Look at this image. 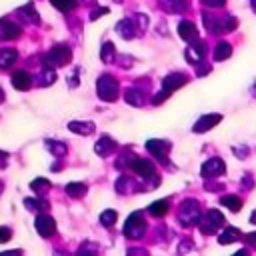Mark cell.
<instances>
[{"label": "cell", "mask_w": 256, "mask_h": 256, "mask_svg": "<svg viewBox=\"0 0 256 256\" xmlns=\"http://www.w3.org/2000/svg\"><path fill=\"white\" fill-rule=\"evenodd\" d=\"M186 82H188V76L182 74V72H172V74H168V76L162 80V90L154 96V104H160L162 100H166L174 90L182 88Z\"/></svg>", "instance_id": "cell-1"}, {"label": "cell", "mask_w": 256, "mask_h": 256, "mask_svg": "<svg viewBox=\"0 0 256 256\" xmlns=\"http://www.w3.org/2000/svg\"><path fill=\"white\" fill-rule=\"evenodd\" d=\"M72 60V50L66 46V44H56L52 46L46 54H44V64L50 66V68H58V66H64Z\"/></svg>", "instance_id": "cell-2"}, {"label": "cell", "mask_w": 256, "mask_h": 256, "mask_svg": "<svg viewBox=\"0 0 256 256\" xmlns=\"http://www.w3.org/2000/svg\"><path fill=\"white\" fill-rule=\"evenodd\" d=\"M118 90H120L118 80L114 76H110V74H102L98 78V82H96V92L106 102H114L118 98Z\"/></svg>", "instance_id": "cell-3"}, {"label": "cell", "mask_w": 256, "mask_h": 256, "mask_svg": "<svg viewBox=\"0 0 256 256\" xmlns=\"http://www.w3.org/2000/svg\"><path fill=\"white\" fill-rule=\"evenodd\" d=\"M124 156H126V160H128L126 164L130 166V170L136 172L140 178H150V176H154L156 168H154V164H152L150 160H146V158H138V156H134L132 152H126Z\"/></svg>", "instance_id": "cell-4"}, {"label": "cell", "mask_w": 256, "mask_h": 256, "mask_svg": "<svg viewBox=\"0 0 256 256\" xmlns=\"http://www.w3.org/2000/svg\"><path fill=\"white\" fill-rule=\"evenodd\" d=\"M144 232H146L144 216H142L140 212L130 214V216L126 218V222H124V236H126V238L136 240V238H142V234H144Z\"/></svg>", "instance_id": "cell-5"}, {"label": "cell", "mask_w": 256, "mask_h": 256, "mask_svg": "<svg viewBox=\"0 0 256 256\" xmlns=\"http://www.w3.org/2000/svg\"><path fill=\"white\" fill-rule=\"evenodd\" d=\"M178 220L184 224H200V204L196 200H184L180 204Z\"/></svg>", "instance_id": "cell-6"}, {"label": "cell", "mask_w": 256, "mask_h": 256, "mask_svg": "<svg viewBox=\"0 0 256 256\" xmlns=\"http://www.w3.org/2000/svg\"><path fill=\"white\" fill-rule=\"evenodd\" d=\"M204 56H206V42L200 40V38L192 40L190 46H188V50H186V60L190 64H200L204 60Z\"/></svg>", "instance_id": "cell-7"}, {"label": "cell", "mask_w": 256, "mask_h": 256, "mask_svg": "<svg viewBox=\"0 0 256 256\" xmlns=\"http://www.w3.org/2000/svg\"><path fill=\"white\" fill-rule=\"evenodd\" d=\"M36 230H38V234L44 236V238L54 236V234H56V222H54V218L48 216V214L36 216Z\"/></svg>", "instance_id": "cell-8"}, {"label": "cell", "mask_w": 256, "mask_h": 256, "mask_svg": "<svg viewBox=\"0 0 256 256\" xmlns=\"http://www.w3.org/2000/svg\"><path fill=\"white\" fill-rule=\"evenodd\" d=\"M226 172V166H224V162L220 160V158H210V160H206L204 164H202V168H200V174L204 176V178H208V176H220V174H224Z\"/></svg>", "instance_id": "cell-9"}, {"label": "cell", "mask_w": 256, "mask_h": 256, "mask_svg": "<svg viewBox=\"0 0 256 256\" xmlns=\"http://www.w3.org/2000/svg\"><path fill=\"white\" fill-rule=\"evenodd\" d=\"M222 120V116L220 114H204V116H200L198 120H196V124H194V132L196 134H202V132H208L210 128H214L218 122Z\"/></svg>", "instance_id": "cell-10"}, {"label": "cell", "mask_w": 256, "mask_h": 256, "mask_svg": "<svg viewBox=\"0 0 256 256\" xmlns=\"http://www.w3.org/2000/svg\"><path fill=\"white\" fill-rule=\"evenodd\" d=\"M146 148H148V152L156 158V160H166V154L170 152V144L168 142H164V140H148L146 142Z\"/></svg>", "instance_id": "cell-11"}, {"label": "cell", "mask_w": 256, "mask_h": 256, "mask_svg": "<svg viewBox=\"0 0 256 256\" xmlns=\"http://www.w3.org/2000/svg\"><path fill=\"white\" fill-rule=\"evenodd\" d=\"M222 222H224V216L218 210H208L206 212V220L200 224V230L204 234H212V232H216V226L222 224Z\"/></svg>", "instance_id": "cell-12"}, {"label": "cell", "mask_w": 256, "mask_h": 256, "mask_svg": "<svg viewBox=\"0 0 256 256\" xmlns=\"http://www.w3.org/2000/svg\"><path fill=\"white\" fill-rule=\"evenodd\" d=\"M20 26L14 24L12 20L8 18H2L0 20V40H16L20 36Z\"/></svg>", "instance_id": "cell-13"}, {"label": "cell", "mask_w": 256, "mask_h": 256, "mask_svg": "<svg viewBox=\"0 0 256 256\" xmlns=\"http://www.w3.org/2000/svg\"><path fill=\"white\" fill-rule=\"evenodd\" d=\"M136 20H138V18H124V20L118 22L116 28H118V32L122 34V38L128 40V38H132L136 32H140V28H136Z\"/></svg>", "instance_id": "cell-14"}, {"label": "cell", "mask_w": 256, "mask_h": 256, "mask_svg": "<svg viewBox=\"0 0 256 256\" xmlns=\"http://www.w3.org/2000/svg\"><path fill=\"white\" fill-rule=\"evenodd\" d=\"M178 34H180L186 42H192V40L198 38V28H196L194 22H190V20H182V22L178 24Z\"/></svg>", "instance_id": "cell-15"}, {"label": "cell", "mask_w": 256, "mask_h": 256, "mask_svg": "<svg viewBox=\"0 0 256 256\" xmlns=\"http://www.w3.org/2000/svg\"><path fill=\"white\" fill-rule=\"evenodd\" d=\"M12 86L16 90H28L32 86V76L26 70H16L12 74Z\"/></svg>", "instance_id": "cell-16"}, {"label": "cell", "mask_w": 256, "mask_h": 256, "mask_svg": "<svg viewBox=\"0 0 256 256\" xmlns=\"http://www.w3.org/2000/svg\"><path fill=\"white\" fill-rule=\"evenodd\" d=\"M94 150H96V154L98 156H102V158H106V156H110L114 150H116V142L112 140V138H108V136H104V138H100L98 142H96V146H94Z\"/></svg>", "instance_id": "cell-17"}, {"label": "cell", "mask_w": 256, "mask_h": 256, "mask_svg": "<svg viewBox=\"0 0 256 256\" xmlns=\"http://www.w3.org/2000/svg\"><path fill=\"white\" fill-rule=\"evenodd\" d=\"M168 208H170V200L162 198V200H156V202H152V204L148 206V214L154 216V218H162V216L168 212Z\"/></svg>", "instance_id": "cell-18"}, {"label": "cell", "mask_w": 256, "mask_h": 256, "mask_svg": "<svg viewBox=\"0 0 256 256\" xmlns=\"http://www.w3.org/2000/svg\"><path fill=\"white\" fill-rule=\"evenodd\" d=\"M124 98H126V102L132 104V106H142V104L146 102V96H144V92H142L140 88H130V90H126Z\"/></svg>", "instance_id": "cell-19"}, {"label": "cell", "mask_w": 256, "mask_h": 256, "mask_svg": "<svg viewBox=\"0 0 256 256\" xmlns=\"http://www.w3.org/2000/svg\"><path fill=\"white\" fill-rule=\"evenodd\" d=\"M18 14L24 16L26 22H30V24H38V22H40V16H38V12H36V8H34L32 2H28V4L22 6V8H18Z\"/></svg>", "instance_id": "cell-20"}, {"label": "cell", "mask_w": 256, "mask_h": 256, "mask_svg": "<svg viewBox=\"0 0 256 256\" xmlns=\"http://www.w3.org/2000/svg\"><path fill=\"white\" fill-rule=\"evenodd\" d=\"M18 52L14 48H0V68H8L16 62Z\"/></svg>", "instance_id": "cell-21"}, {"label": "cell", "mask_w": 256, "mask_h": 256, "mask_svg": "<svg viewBox=\"0 0 256 256\" xmlns=\"http://www.w3.org/2000/svg\"><path fill=\"white\" fill-rule=\"evenodd\" d=\"M232 56V46L228 44V42H218L216 44V48H214V60L216 62H222V60H226V58H230Z\"/></svg>", "instance_id": "cell-22"}, {"label": "cell", "mask_w": 256, "mask_h": 256, "mask_svg": "<svg viewBox=\"0 0 256 256\" xmlns=\"http://www.w3.org/2000/svg\"><path fill=\"white\" fill-rule=\"evenodd\" d=\"M240 236H242V234H240V230H238V228H226V230H224V232L218 236V242H220L222 246H226V244L236 242Z\"/></svg>", "instance_id": "cell-23"}, {"label": "cell", "mask_w": 256, "mask_h": 256, "mask_svg": "<svg viewBox=\"0 0 256 256\" xmlns=\"http://www.w3.org/2000/svg\"><path fill=\"white\" fill-rule=\"evenodd\" d=\"M38 80H40V84L42 86H50L54 80H56V72H54V68H50V66H42L40 68V74H38Z\"/></svg>", "instance_id": "cell-24"}, {"label": "cell", "mask_w": 256, "mask_h": 256, "mask_svg": "<svg viewBox=\"0 0 256 256\" xmlns=\"http://www.w3.org/2000/svg\"><path fill=\"white\" fill-rule=\"evenodd\" d=\"M86 192H88V186L84 182H70L66 186V194L68 196H74V198H82Z\"/></svg>", "instance_id": "cell-25"}, {"label": "cell", "mask_w": 256, "mask_h": 256, "mask_svg": "<svg viewBox=\"0 0 256 256\" xmlns=\"http://www.w3.org/2000/svg\"><path fill=\"white\" fill-rule=\"evenodd\" d=\"M68 128H70L72 132H76V134H84V136L94 132V124H92V122H76V120H74V122L68 124Z\"/></svg>", "instance_id": "cell-26"}, {"label": "cell", "mask_w": 256, "mask_h": 256, "mask_svg": "<svg viewBox=\"0 0 256 256\" xmlns=\"http://www.w3.org/2000/svg\"><path fill=\"white\" fill-rule=\"evenodd\" d=\"M236 24H238V22H236L232 16H222V18H218L216 32H230V30L236 28Z\"/></svg>", "instance_id": "cell-27"}, {"label": "cell", "mask_w": 256, "mask_h": 256, "mask_svg": "<svg viewBox=\"0 0 256 256\" xmlns=\"http://www.w3.org/2000/svg\"><path fill=\"white\" fill-rule=\"evenodd\" d=\"M220 204L226 206V208H230L232 212H238V210L242 208V200L236 198V196H222V198H220Z\"/></svg>", "instance_id": "cell-28"}, {"label": "cell", "mask_w": 256, "mask_h": 256, "mask_svg": "<svg viewBox=\"0 0 256 256\" xmlns=\"http://www.w3.org/2000/svg\"><path fill=\"white\" fill-rule=\"evenodd\" d=\"M114 56H116L114 44H112V42H104V46H102V52H100V58H102L106 64H110V62L114 60Z\"/></svg>", "instance_id": "cell-29"}, {"label": "cell", "mask_w": 256, "mask_h": 256, "mask_svg": "<svg viewBox=\"0 0 256 256\" xmlns=\"http://www.w3.org/2000/svg\"><path fill=\"white\" fill-rule=\"evenodd\" d=\"M50 2H52V6H54L56 10H60V12H70V10L76 8V0H50Z\"/></svg>", "instance_id": "cell-30"}, {"label": "cell", "mask_w": 256, "mask_h": 256, "mask_svg": "<svg viewBox=\"0 0 256 256\" xmlns=\"http://www.w3.org/2000/svg\"><path fill=\"white\" fill-rule=\"evenodd\" d=\"M24 206L26 208H30V210H40V212H44V210H48V202H44V200H34V198H26L24 200Z\"/></svg>", "instance_id": "cell-31"}, {"label": "cell", "mask_w": 256, "mask_h": 256, "mask_svg": "<svg viewBox=\"0 0 256 256\" xmlns=\"http://www.w3.org/2000/svg\"><path fill=\"white\" fill-rule=\"evenodd\" d=\"M134 188H136V186H134L126 176H120V178H118V182H116V190H118L120 194H128V192H130V190H134Z\"/></svg>", "instance_id": "cell-32"}, {"label": "cell", "mask_w": 256, "mask_h": 256, "mask_svg": "<svg viewBox=\"0 0 256 256\" xmlns=\"http://www.w3.org/2000/svg\"><path fill=\"white\" fill-rule=\"evenodd\" d=\"M30 188H32L34 192L44 194V190H48V188H50V182H48L46 178H38V180H32V182H30Z\"/></svg>", "instance_id": "cell-33"}, {"label": "cell", "mask_w": 256, "mask_h": 256, "mask_svg": "<svg viewBox=\"0 0 256 256\" xmlns=\"http://www.w3.org/2000/svg\"><path fill=\"white\" fill-rule=\"evenodd\" d=\"M116 218H118L116 210H104V212L100 214V222H102L104 226H112V224L116 222Z\"/></svg>", "instance_id": "cell-34"}, {"label": "cell", "mask_w": 256, "mask_h": 256, "mask_svg": "<svg viewBox=\"0 0 256 256\" xmlns=\"http://www.w3.org/2000/svg\"><path fill=\"white\" fill-rule=\"evenodd\" d=\"M46 144H48L50 152H52V154H56V156H64V154L68 152V148H66L62 142H52V140H48Z\"/></svg>", "instance_id": "cell-35"}, {"label": "cell", "mask_w": 256, "mask_h": 256, "mask_svg": "<svg viewBox=\"0 0 256 256\" xmlns=\"http://www.w3.org/2000/svg\"><path fill=\"white\" fill-rule=\"evenodd\" d=\"M10 236H12V230H10V228H6V226H0V244L8 242V240H10Z\"/></svg>", "instance_id": "cell-36"}, {"label": "cell", "mask_w": 256, "mask_h": 256, "mask_svg": "<svg viewBox=\"0 0 256 256\" xmlns=\"http://www.w3.org/2000/svg\"><path fill=\"white\" fill-rule=\"evenodd\" d=\"M168 4L172 6V10H184L188 6V0H168Z\"/></svg>", "instance_id": "cell-37"}, {"label": "cell", "mask_w": 256, "mask_h": 256, "mask_svg": "<svg viewBox=\"0 0 256 256\" xmlns=\"http://www.w3.org/2000/svg\"><path fill=\"white\" fill-rule=\"evenodd\" d=\"M102 14H108V8H104V6L96 8V10L90 14V20H98V16H102Z\"/></svg>", "instance_id": "cell-38"}, {"label": "cell", "mask_w": 256, "mask_h": 256, "mask_svg": "<svg viewBox=\"0 0 256 256\" xmlns=\"http://www.w3.org/2000/svg\"><path fill=\"white\" fill-rule=\"evenodd\" d=\"M206 6H210V8H220V6H224L226 4V0H202Z\"/></svg>", "instance_id": "cell-39"}, {"label": "cell", "mask_w": 256, "mask_h": 256, "mask_svg": "<svg viewBox=\"0 0 256 256\" xmlns=\"http://www.w3.org/2000/svg\"><path fill=\"white\" fill-rule=\"evenodd\" d=\"M250 222H252V224H256V210L252 212V216H250Z\"/></svg>", "instance_id": "cell-40"}, {"label": "cell", "mask_w": 256, "mask_h": 256, "mask_svg": "<svg viewBox=\"0 0 256 256\" xmlns=\"http://www.w3.org/2000/svg\"><path fill=\"white\" fill-rule=\"evenodd\" d=\"M4 98H6V96H4V90L0 88V102H4Z\"/></svg>", "instance_id": "cell-41"}, {"label": "cell", "mask_w": 256, "mask_h": 256, "mask_svg": "<svg viewBox=\"0 0 256 256\" xmlns=\"http://www.w3.org/2000/svg\"><path fill=\"white\" fill-rule=\"evenodd\" d=\"M250 4H252V10L256 12V0H250Z\"/></svg>", "instance_id": "cell-42"}, {"label": "cell", "mask_w": 256, "mask_h": 256, "mask_svg": "<svg viewBox=\"0 0 256 256\" xmlns=\"http://www.w3.org/2000/svg\"><path fill=\"white\" fill-rule=\"evenodd\" d=\"M0 192H2V182H0Z\"/></svg>", "instance_id": "cell-43"}]
</instances>
